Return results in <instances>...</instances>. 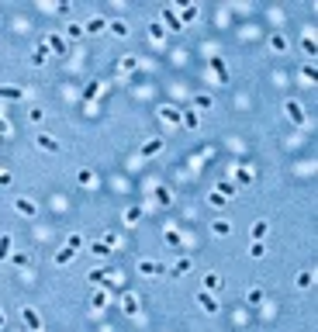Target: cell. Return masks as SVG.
<instances>
[{
	"label": "cell",
	"mask_w": 318,
	"mask_h": 332,
	"mask_svg": "<svg viewBox=\"0 0 318 332\" xmlns=\"http://www.w3.org/2000/svg\"><path fill=\"white\" fill-rule=\"evenodd\" d=\"M14 211L24 215V218H35V215H38V204H35L31 197H18V201H14Z\"/></svg>",
	"instance_id": "obj_5"
},
{
	"label": "cell",
	"mask_w": 318,
	"mask_h": 332,
	"mask_svg": "<svg viewBox=\"0 0 318 332\" xmlns=\"http://www.w3.org/2000/svg\"><path fill=\"white\" fill-rule=\"evenodd\" d=\"M163 239H166V246H173V249H180V246H183L180 229H163Z\"/></svg>",
	"instance_id": "obj_21"
},
{
	"label": "cell",
	"mask_w": 318,
	"mask_h": 332,
	"mask_svg": "<svg viewBox=\"0 0 318 332\" xmlns=\"http://www.w3.org/2000/svg\"><path fill=\"white\" fill-rule=\"evenodd\" d=\"M180 125H183V128H190V132H197V128H201V118H197V111H194V107L180 115Z\"/></svg>",
	"instance_id": "obj_15"
},
{
	"label": "cell",
	"mask_w": 318,
	"mask_h": 332,
	"mask_svg": "<svg viewBox=\"0 0 318 332\" xmlns=\"http://www.w3.org/2000/svg\"><path fill=\"white\" fill-rule=\"evenodd\" d=\"M66 45H69V42L62 39V35H49V39H45V49H49V52H59V56H62Z\"/></svg>",
	"instance_id": "obj_17"
},
{
	"label": "cell",
	"mask_w": 318,
	"mask_h": 332,
	"mask_svg": "<svg viewBox=\"0 0 318 332\" xmlns=\"http://www.w3.org/2000/svg\"><path fill=\"white\" fill-rule=\"evenodd\" d=\"M21 322H24L31 332H42V315H38L35 308H21Z\"/></svg>",
	"instance_id": "obj_4"
},
{
	"label": "cell",
	"mask_w": 318,
	"mask_h": 332,
	"mask_svg": "<svg viewBox=\"0 0 318 332\" xmlns=\"http://www.w3.org/2000/svg\"><path fill=\"white\" fill-rule=\"evenodd\" d=\"M107 31L114 35V39H128V24L125 21H107Z\"/></svg>",
	"instance_id": "obj_24"
},
{
	"label": "cell",
	"mask_w": 318,
	"mask_h": 332,
	"mask_svg": "<svg viewBox=\"0 0 318 332\" xmlns=\"http://www.w3.org/2000/svg\"><path fill=\"white\" fill-rule=\"evenodd\" d=\"M104 28H107V21H104V18H90V21L83 24V35H87V31H90V35H100Z\"/></svg>",
	"instance_id": "obj_25"
},
{
	"label": "cell",
	"mask_w": 318,
	"mask_h": 332,
	"mask_svg": "<svg viewBox=\"0 0 318 332\" xmlns=\"http://www.w3.org/2000/svg\"><path fill=\"white\" fill-rule=\"evenodd\" d=\"M90 305H94V308H104V305H107V294H104V291H94V294H90Z\"/></svg>",
	"instance_id": "obj_42"
},
{
	"label": "cell",
	"mask_w": 318,
	"mask_h": 332,
	"mask_svg": "<svg viewBox=\"0 0 318 332\" xmlns=\"http://www.w3.org/2000/svg\"><path fill=\"white\" fill-rule=\"evenodd\" d=\"M11 180H14L11 170H0V187H11Z\"/></svg>",
	"instance_id": "obj_49"
},
{
	"label": "cell",
	"mask_w": 318,
	"mask_h": 332,
	"mask_svg": "<svg viewBox=\"0 0 318 332\" xmlns=\"http://www.w3.org/2000/svg\"><path fill=\"white\" fill-rule=\"evenodd\" d=\"M180 115H183V111L173 107V104H163V107H159V121H163V125H180Z\"/></svg>",
	"instance_id": "obj_3"
},
{
	"label": "cell",
	"mask_w": 318,
	"mask_h": 332,
	"mask_svg": "<svg viewBox=\"0 0 318 332\" xmlns=\"http://www.w3.org/2000/svg\"><path fill=\"white\" fill-rule=\"evenodd\" d=\"M266 232H270V221H263V218L249 225V239H253V242H263V239H266Z\"/></svg>",
	"instance_id": "obj_9"
},
{
	"label": "cell",
	"mask_w": 318,
	"mask_h": 332,
	"mask_svg": "<svg viewBox=\"0 0 318 332\" xmlns=\"http://www.w3.org/2000/svg\"><path fill=\"white\" fill-rule=\"evenodd\" d=\"M90 253L94 256H111V246L107 242H90Z\"/></svg>",
	"instance_id": "obj_41"
},
{
	"label": "cell",
	"mask_w": 318,
	"mask_h": 332,
	"mask_svg": "<svg viewBox=\"0 0 318 332\" xmlns=\"http://www.w3.org/2000/svg\"><path fill=\"white\" fill-rule=\"evenodd\" d=\"M270 49H273V52H287V49H291V42H287V35H280V31H273V35H270Z\"/></svg>",
	"instance_id": "obj_16"
},
{
	"label": "cell",
	"mask_w": 318,
	"mask_h": 332,
	"mask_svg": "<svg viewBox=\"0 0 318 332\" xmlns=\"http://www.w3.org/2000/svg\"><path fill=\"white\" fill-rule=\"evenodd\" d=\"M121 312H125V315H132V318L142 312V301H139V294H125V301H121Z\"/></svg>",
	"instance_id": "obj_11"
},
{
	"label": "cell",
	"mask_w": 318,
	"mask_h": 332,
	"mask_svg": "<svg viewBox=\"0 0 318 332\" xmlns=\"http://www.w3.org/2000/svg\"><path fill=\"white\" fill-rule=\"evenodd\" d=\"M294 284H298V291H308V287L315 284V273H311V270H301V273L294 277Z\"/></svg>",
	"instance_id": "obj_26"
},
{
	"label": "cell",
	"mask_w": 318,
	"mask_h": 332,
	"mask_svg": "<svg viewBox=\"0 0 318 332\" xmlns=\"http://www.w3.org/2000/svg\"><path fill=\"white\" fill-rule=\"evenodd\" d=\"M139 69V56H125L121 59V73H118V77H125V73H135Z\"/></svg>",
	"instance_id": "obj_31"
},
{
	"label": "cell",
	"mask_w": 318,
	"mask_h": 332,
	"mask_svg": "<svg viewBox=\"0 0 318 332\" xmlns=\"http://www.w3.org/2000/svg\"><path fill=\"white\" fill-rule=\"evenodd\" d=\"M215 107V97L211 94H197L194 97V111H211Z\"/></svg>",
	"instance_id": "obj_22"
},
{
	"label": "cell",
	"mask_w": 318,
	"mask_h": 332,
	"mask_svg": "<svg viewBox=\"0 0 318 332\" xmlns=\"http://www.w3.org/2000/svg\"><path fill=\"white\" fill-rule=\"evenodd\" d=\"M152 194H156V201L163 204V208H166V204H173V194H170L166 183H156V191H152Z\"/></svg>",
	"instance_id": "obj_20"
},
{
	"label": "cell",
	"mask_w": 318,
	"mask_h": 332,
	"mask_svg": "<svg viewBox=\"0 0 318 332\" xmlns=\"http://www.w3.org/2000/svg\"><path fill=\"white\" fill-rule=\"evenodd\" d=\"M76 183H80V187H90V183H94V173H90V170H80V173H76Z\"/></svg>",
	"instance_id": "obj_40"
},
{
	"label": "cell",
	"mask_w": 318,
	"mask_h": 332,
	"mask_svg": "<svg viewBox=\"0 0 318 332\" xmlns=\"http://www.w3.org/2000/svg\"><path fill=\"white\" fill-rule=\"evenodd\" d=\"M35 145H38L42 153H49V156H56V153H59V142H56L52 135H35Z\"/></svg>",
	"instance_id": "obj_6"
},
{
	"label": "cell",
	"mask_w": 318,
	"mask_h": 332,
	"mask_svg": "<svg viewBox=\"0 0 318 332\" xmlns=\"http://www.w3.org/2000/svg\"><path fill=\"white\" fill-rule=\"evenodd\" d=\"M301 77H304V80H315V77H318V69H315V62H304V66H301Z\"/></svg>",
	"instance_id": "obj_45"
},
{
	"label": "cell",
	"mask_w": 318,
	"mask_h": 332,
	"mask_svg": "<svg viewBox=\"0 0 318 332\" xmlns=\"http://www.w3.org/2000/svg\"><path fill=\"white\" fill-rule=\"evenodd\" d=\"M301 45H304V52L315 59V52H318V45H315V35H304V39H301Z\"/></svg>",
	"instance_id": "obj_39"
},
{
	"label": "cell",
	"mask_w": 318,
	"mask_h": 332,
	"mask_svg": "<svg viewBox=\"0 0 318 332\" xmlns=\"http://www.w3.org/2000/svg\"><path fill=\"white\" fill-rule=\"evenodd\" d=\"M66 246H69V249H76V253H80V249H83V246H87V242H83V235H69V242H66Z\"/></svg>",
	"instance_id": "obj_47"
},
{
	"label": "cell",
	"mask_w": 318,
	"mask_h": 332,
	"mask_svg": "<svg viewBox=\"0 0 318 332\" xmlns=\"http://www.w3.org/2000/svg\"><path fill=\"white\" fill-rule=\"evenodd\" d=\"M28 121H31V125L45 121V111H42V107H31V111H28Z\"/></svg>",
	"instance_id": "obj_43"
},
{
	"label": "cell",
	"mask_w": 318,
	"mask_h": 332,
	"mask_svg": "<svg viewBox=\"0 0 318 332\" xmlns=\"http://www.w3.org/2000/svg\"><path fill=\"white\" fill-rule=\"evenodd\" d=\"M187 270H190V260H187V256H180V260L173 263V270H170V273H173V277H183Z\"/></svg>",
	"instance_id": "obj_35"
},
{
	"label": "cell",
	"mask_w": 318,
	"mask_h": 332,
	"mask_svg": "<svg viewBox=\"0 0 318 332\" xmlns=\"http://www.w3.org/2000/svg\"><path fill=\"white\" fill-rule=\"evenodd\" d=\"M284 115H287V121H294V125H304L308 118H304V107L298 104V100H284Z\"/></svg>",
	"instance_id": "obj_2"
},
{
	"label": "cell",
	"mask_w": 318,
	"mask_h": 332,
	"mask_svg": "<svg viewBox=\"0 0 318 332\" xmlns=\"http://www.w3.org/2000/svg\"><path fill=\"white\" fill-rule=\"evenodd\" d=\"M197 305H201L208 315H215V312H218V301H215V294H211V291H197Z\"/></svg>",
	"instance_id": "obj_7"
},
{
	"label": "cell",
	"mask_w": 318,
	"mask_h": 332,
	"mask_svg": "<svg viewBox=\"0 0 318 332\" xmlns=\"http://www.w3.org/2000/svg\"><path fill=\"white\" fill-rule=\"evenodd\" d=\"M149 35H152V42H163V39H166V28L159 24V21H152V24H149Z\"/></svg>",
	"instance_id": "obj_34"
},
{
	"label": "cell",
	"mask_w": 318,
	"mask_h": 332,
	"mask_svg": "<svg viewBox=\"0 0 318 332\" xmlns=\"http://www.w3.org/2000/svg\"><path fill=\"white\" fill-rule=\"evenodd\" d=\"M0 332H4V325H0Z\"/></svg>",
	"instance_id": "obj_52"
},
{
	"label": "cell",
	"mask_w": 318,
	"mask_h": 332,
	"mask_svg": "<svg viewBox=\"0 0 318 332\" xmlns=\"http://www.w3.org/2000/svg\"><path fill=\"white\" fill-rule=\"evenodd\" d=\"M246 301H249V305H263V301H266V291H263V287H249V291H246Z\"/></svg>",
	"instance_id": "obj_27"
},
{
	"label": "cell",
	"mask_w": 318,
	"mask_h": 332,
	"mask_svg": "<svg viewBox=\"0 0 318 332\" xmlns=\"http://www.w3.org/2000/svg\"><path fill=\"white\" fill-rule=\"evenodd\" d=\"M215 191H218V194H225V197H228V201H232V197H235V191H238V187H235V183H232V180H221V183H218V187H215Z\"/></svg>",
	"instance_id": "obj_32"
},
{
	"label": "cell",
	"mask_w": 318,
	"mask_h": 332,
	"mask_svg": "<svg viewBox=\"0 0 318 332\" xmlns=\"http://www.w3.org/2000/svg\"><path fill=\"white\" fill-rule=\"evenodd\" d=\"M31 62H35V66H45V62H49V49H45V42L31 52Z\"/></svg>",
	"instance_id": "obj_30"
},
{
	"label": "cell",
	"mask_w": 318,
	"mask_h": 332,
	"mask_svg": "<svg viewBox=\"0 0 318 332\" xmlns=\"http://www.w3.org/2000/svg\"><path fill=\"white\" fill-rule=\"evenodd\" d=\"M62 39H66V42H69V39H83V24H76V21L66 24V35H62Z\"/></svg>",
	"instance_id": "obj_33"
},
{
	"label": "cell",
	"mask_w": 318,
	"mask_h": 332,
	"mask_svg": "<svg viewBox=\"0 0 318 332\" xmlns=\"http://www.w3.org/2000/svg\"><path fill=\"white\" fill-rule=\"evenodd\" d=\"M163 145H166L163 138H149V142L142 145V149H139V153H142L145 159H152V156H159V153H163Z\"/></svg>",
	"instance_id": "obj_12"
},
{
	"label": "cell",
	"mask_w": 318,
	"mask_h": 332,
	"mask_svg": "<svg viewBox=\"0 0 318 332\" xmlns=\"http://www.w3.org/2000/svg\"><path fill=\"white\" fill-rule=\"evenodd\" d=\"M208 204H211V208H225V204H228V197H225V194H218V191H211V194H208Z\"/></svg>",
	"instance_id": "obj_38"
},
{
	"label": "cell",
	"mask_w": 318,
	"mask_h": 332,
	"mask_svg": "<svg viewBox=\"0 0 318 332\" xmlns=\"http://www.w3.org/2000/svg\"><path fill=\"white\" fill-rule=\"evenodd\" d=\"M73 260H76V249H69V246L56 249V256H52V263H56V267H69Z\"/></svg>",
	"instance_id": "obj_8"
},
{
	"label": "cell",
	"mask_w": 318,
	"mask_h": 332,
	"mask_svg": "<svg viewBox=\"0 0 318 332\" xmlns=\"http://www.w3.org/2000/svg\"><path fill=\"white\" fill-rule=\"evenodd\" d=\"M4 132H11V125H4V121H0V135H4Z\"/></svg>",
	"instance_id": "obj_50"
},
{
	"label": "cell",
	"mask_w": 318,
	"mask_h": 332,
	"mask_svg": "<svg viewBox=\"0 0 318 332\" xmlns=\"http://www.w3.org/2000/svg\"><path fill=\"white\" fill-rule=\"evenodd\" d=\"M24 87H0V100H21Z\"/></svg>",
	"instance_id": "obj_23"
},
{
	"label": "cell",
	"mask_w": 318,
	"mask_h": 332,
	"mask_svg": "<svg viewBox=\"0 0 318 332\" xmlns=\"http://www.w3.org/2000/svg\"><path fill=\"white\" fill-rule=\"evenodd\" d=\"M159 24H163L166 31H183V21H180V14H177L173 7H163V11H159Z\"/></svg>",
	"instance_id": "obj_1"
},
{
	"label": "cell",
	"mask_w": 318,
	"mask_h": 332,
	"mask_svg": "<svg viewBox=\"0 0 318 332\" xmlns=\"http://www.w3.org/2000/svg\"><path fill=\"white\" fill-rule=\"evenodd\" d=\"M201 284H204L201 291H211V294H215V291H221V273H218V270H208Z\"/></svg>",
	"instance_id": "obj_14"
},
{
	"label": "cell",
	"mask_w": 318,
	"mask_h": 332,
	"mask_svg": "<svg viewBox=\"0 0 318 332\" xmlns=\"http://www.w3.org/2000/svg\"><path fill=\"white\" fill-rule=\"evenodd\" d=\"M97 94H100V83H97V80H94V83H90V87H87V90H83V100H94V97H97Z\"/></svg>",
	"instance_id": "obj_46"
},
{
	"label": "cell",
	"mask_w": 318,
	"mask_h": 332,
	"mask_svg": "<svg viewBox=\"0 0 318 332\" xmlns=\"http://www.w3.org/2000/svg\"><path fill=\"white\" fill-rule=\"evenodd\" d=\"M177 7L183 11V14H180V21H183V24H190V21H197V7H194V4H177Z\"/></svg>",
	"instance_id": "obj_29"
},
{
	"label": "cell",
	"mask_w": 318,
	"mask_h": 332,
	"mask_svg": "<svg viewBox=\"0 0 318 332\" xmlns=\"http://www.w3.org/2000/svg\"><path fill=\"white\" fill-rule=\"evenodd\" d=\"M211 73H215V80H218V83H225V80H228V66H225V59H221V56H211Z\"/></svg>",
	"instance_id": "obj_10"
},
{
	"label": "cell",
	"mask_w": 318,
	"mask_h": 332,
	"mask_svg": "<svg viewBox=\"0 0 318 332\" xmlns=\"http://www.w3.org/2000/svg\"><path fill=\"white\" fill-rule=\"evenodd\" d=\"M11 263H14V267H28V256H24V253H11Z\"/></svg>",
	"instance_id": "obj_48"
},
{
	"label": "cell",
	"mask_w": 318,
	"mask_h": 332,
	"mask_svg": "<svg viewBox=\"0 0 318 332\" xmlns=\"http://www.w3.org/2000/svg\"><path fill=\"white\" fill-rule=\"evenodd\" d=\"M11 253H14V239L4 232V235H0V263H4V260H11Z\"/></svg>",
	"instance_id": "obj_19"
},
{
	"label": "cell",
	"mask_w": 318,
	"mask_h": 332,
	"mask_svg": "<svg viewBox=\"0 0 318 332\" xmlns=\"http://www.w3.org/2000/svg\"><path fill=\"white\" fill-rule=\"evenodd\" d=\"M211 232H215L218 239L232 235V225H228V218H215V221H211Z\"/></svg>",
	"instance_id": "obj_18"
},
{
	"label": "cell",
	"mask_w": 318,
	"mask_h": 332,
	"mask_svg": "<svg viewBox=\"0 0 318 332\" xmlns=\"http://www.w3.org/2000/svg\"><path fill=\"white\" fill-rule=\"evenodd\" d=\"M249 256L253 260H263L266 256V242H249Z\"/></svg>",
	"instance_id": "obj_37"
},
{
	"label": "cell",
	"mask_w": 318,
	"mask_h": 332,
	"mask_svg": "<svg viewBox=\"0 0 318 332\" xmlns=\"http://www.w3.org/2000/svg\"><path fill=\"white\" fill-rule=\"evenodd\" d=\"M0 325H4V312H0Z\"/></svg>",
	"instance_id": "obj_51"
},
{
	"label": "cell",
	"mask_w": 318,
	"mask_h": 332,
	"mask_svg": "<svg viewBox=\"0 0 318 332\" xmlns=\"http://www.w3.org/2000/svg\"><path fill=\"white\" fill-rule=\"evenodd\" d=\"M121 218H125V225H135V221H142V208H139V204H132V208H125V215H121Z\"/></svg>",
	"instance_id": "obj_28"
},
{
	"label": "cell",
	"mask_w": 318,
	"mask_h": 332,
	"mask_svg": "<svg viewBox=\"0 0 318 332\" xmlns=\"http://www.w3.org/2000/svg\"><path fill=\"white\" fill-rule=\"evenodd\" d=\"M139 273L142 277H159V273H166V267L163 263H152V260H142L139 263Z\"/></svg>",
	"instance_id": "obj_13"
},
{
	"label": "cell",
	"mask_w": 318,
	"mask_h": 332,
	"mask_svg": "<svg viewBox=\"0 0 318 332\" xmlns=\"http://www.w3.org/2000/svg\"><path fill=\"white\" fill-rule=\"evenodd\" d=\"M107 277H111L107 270H94V273H90L87 280H90V284H107Z\"/></svg>",
	"instance_id": "obj_44"
},
{
	"label": "cell",
	"mask_w": 318,
	"mask_h": 332,
	"mask_svg": "<svg viewBox=\"0 0 318 332\" xmlns=\"http://www.w3.org/2000/svg\"><path fill=\"white\" fill-rule=\"evenodd\" d=\"M235 180L242 183V187H246V183H253V170H249V166H238V170H235Z\"/></svg>",
	"instance_id": "obj_36"
}]
</instances>
